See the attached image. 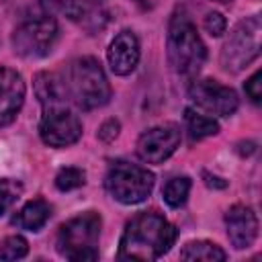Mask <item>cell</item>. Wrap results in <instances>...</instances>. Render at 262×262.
<instances>
[{"label": "cell", "instance_id": "obj_1", "mask_svg": "<svg viewBox=\"0 0 262 262\" xmlns=\"http://www.w3.org/2000/svg\"><path fill=\"white\" fill-rule=\"evenodd\" d=\"M35 92L43 115L39 135L49 147H68L82 137V121L70 106L66 82L55 72H39L35 76Z\"/></svg>", "mask_w": 262, "mask_h": 262}, {"label": "cell", "instance_id": "obj_2", "mask_svg": "<svg viewBox=\"0 0 262 262\" xmlns=\"http://www.w3.org/2000/svg\"><path fill=\"white\" fill-rule=\"evenodd\" d=\"M176 227L158 211H141L127 225L119 242V260H156L170 252Z\"/></svg>", "mask_w": 262, "mask_h": 262}, {"label": "cell", "instance_id": "obj_3", "mask_svg": "<svg viewBox=\"0 0 262 262\" xmlns=\"http://www.w3.org/2000/svg\"><path fill=\"white\" fill-rule=\"evenodd\" d=\"M166 47L172 70L182 78H194L207 59V47L184 10H176L172 14L168 23Z\"/></svg>", "mask_w": 262, "mask_h": 262}, {"label": "cell", "instance_id": "obj_4", "mask_svg": "<svg viewBox=\"0 0 262 262\" xmlns=\"http://www.w3.org/2000/svg\"><path fill=\"white\" fill-rule=\"evenodd\" d=\"M70 100L84 111L100 108L111 100V84L96 57H78L70 63L63 78Z\"/></svg>", "mask_w": 262, "mask_h": 262}, {"label": "cell", "instance_id": "obj_5", "mask_svg": "<svg viewBox=\"0 0 262 262\" xmlns=\"http://www.w3.org/2000/svg\"><path fill=\"white\" fill-rule=\"evenodd\" d=\"M102 217L96 211H86L70 221H66L57 231V252L72 262H86L98 258V237H100Z\"/></svg>", "mask_w": 262, "mask_h": 262}, {"label": "cell", "instance_id": "obj_6", "mask_svg": "<svg viewBox=\"0 0 262 262\" xmlns=\"http://www.w3.org/2000/svg\"><path fill=\"white\" fill-rule=\"evenodd\" d=\"M262 47V20L260 14H252L235 25L229 37L223 43L219 63L225 72L237 74L248 68L258 55Z\"/></svg>", "mask_w": 262, "mask_h": 262}, {"label": "cell", "instance_id": "obj_7", "mask_svg": "<svg viewBox=\"0 0 262 262\" xmlns=\"http://www.w3.org/2000/svg\"><path fill=\"white\" fill-rule=\"evenodd\" d=\"M154 174L137 164L115 162L104 178V186L108 194L121 205H139L154 190Z\"/></svg>", "mask_w": 262, "mask_h": 262}, {"label": "cell", "instance_id": "obj_8", "mask_svg": "<svg viewBox=\"0 0 262 262\" xmlns=\"http://www.w3.org/2000/svg\"><path fill=\"white\" fill-rule=\"evenodd\" d=\"M59 37V27L51 14H41L23 20L12 33V47L20 57L37 59L51 53Z\"/></svg>", "mask_w": 262, "mask_h": 262}, {"label": "cell", "instance_id": "obj_9", "mask_svg": "<svg viewBox=\"0 0 262 262\" xmlns=\"http://www.w3.org/2000/svg\"><path fill=\"white\" fill-rule=\"evenodd\" d=\"M188 98L196 108L207 115L231 117L237 111L239 98L233 88L219 84L217 80H194L188 88Z\"/></svg>", "mask_w": 262, "mask_h": 262}, {"label": "cell", "instance_id": "obj_10", "mask_svg": "<svg viewBox=\"0 0 262 262\" xmlns=\"http://www.w3.org/2000/svg\"><path fill=\"white\" fill-rule=\"evenodd\" d=\"M178 145H180V127L176 123H164L143 131L137 139L135 151L139 160L147 164H162L176 151Z\"/></svg>", "mask_w": 262, "mask_h": 262}, {"label": "cell", "instance_id": "obj_11", "mask_svg": "<svg viewBox=\"0 0 262 262\" xmlns=\"http://www.w3.org/2000/svg\"><path fill=\"white\" fill-rule=\"evenodd\" d=\"M27 86L12 68H0V127L10 125L25 104Z\"/></svg>", "mask_w": 262, "mask_h": 262}, {"label": "cell", "instance_id": "obj_12", "mask_svg": "<svg viewBox=\"0 0 262 262\" xmlns=\"http://www.w3.org/2000/svg\"><path fill=\"white\" fill-rule=\"evenodd\" d=\"M225 229L235 250L250 248L258 237V217L248 205H233L225 213Z\"/></svg>", "mask_w": 262, "mask_h": 262}, {"label": "cell", "instance_id": "obj_13", "mask_svg": "<svg viewBox=\"0 0 262 262\" xmlns=\"http://www.w3.org/2000/svg\"><path fill=\"white\" fill-rule=\"evenodd\" d=\"M139 39L133 31H121L115 35L106 49V61L113 74L117 76H129L137 63H139Z\"/></svg>", "mask_w": 262, "mask_h": 262}, {"label": "cell", "instance_id": "obj_14", "mask_svg": "<svg viewBox=\"0 0 262 262\" xmlns=\"http://www.w3.org/2000/svg\"><path fill=\"white\" fill-rule=\"evenodd\" d=\"M51 217V207L47 201L43 199H33L29 201L12 219V223L16 227H23L27 231H39L45 227V223Z\"/></svg>", "mask_w": 262, "mask_h": 262}, {"label": "cell", "instance_id": "obj_15", "mask_svg": "<svg viewBox=\"0 0 262 262\" xmlns=\"http://www.w3.org/2000/svg\"><path fill=\"white\" fill-rule=\"evenodd\" d=\"M180 258L182 260H192V262H223L227 258V254L213 242L207 239H196V242H188L182 250H180Z\"/></svg>", "mask_w": 262, "mask_h": 262}, {"label": "cell", "instance_id": "obj_16", "mask_svg": "<svg viewBox=\"0 0 262 262\" xmlns=\"http://www.w3.org/2000/svg\"><path fill=\"white\" fill-rule=\"evenodd\" d=\"M184 121H186V129H188V135L192 141H199V139H205V137L219 133V123L213 117L199 113L194 108L184 111Z\"/></svg>", "mask_w": 262, "mask_h": 262}, {"label": "cell", "instance_id": "obj_17", "mask_svg": "<svg viewBox=\"0 0 262 262\" xmlns=\"http://www.w3.org/2000/svg\"><path fill=\"white\" fill-rule=\"evenodd\" d=\"M188 192H190V178L188 176H174L162 188V196H164L166 205L172 209L182 207L188 199Z\"/></svg>", "mask_w": 262, "mask_h": 262}, {"label": "cell", "instance_id": "obj_18", "mask_svg": "<svg viewBox=\"0 0 262 262\" xmlns=\"http://www.w3.org/2000/svg\"><path fill=\"white\" fill-rule=\"evenodd\" d=\"M84 182H86V172H84L82 168L68 166V168H61V170L55 174V186H57V190H61V192L80 188V186H84Z\"/></svg>", "mask_w": 262, "mask_h": 262}, {"label": "cell", "instance_id": "obj_19", "mask_svg": "<svg viewBox=\"0 0 262 262\" xmlns=\"http://www.w3.org/2000/svg\"><path fill=\"white\" fill-rule=\"evenodd\" d=\"M29 254V244L23 235H8L0 242V258L2 260H20Z\"/></svg>", "mask_w": 262, "mask_h": 262}, {"label": "cell", "instance_id": "obj_20", "mask_svg": "<svg viewBox=\"0 0 262 262\" xmlns=\"http://www.w3.org/2000/svg\"><path fill=\"white\" fill-rule=\"evenodd\" d=\"M23 194V184L14 178H0V217L16 203Z\"/></svg>", "mask_w": 262, "mask_h": 262}, {"label": "cell", "instance_id": "obj_21", "mask_svg": "<svg viewBox=\"0 0 262 262\" xmlns=\"http://www.w3.org/2000/svg\"><path fill=\"white\" fill-rule=\"evenodd\" d=\"M203 27L211 37H221L227 31V20L221 12H209L203 20Z\"/></svg>", "mask_w": 262, "mask_h": 262}, {"label": "cell", "instance_id": "obj_22", "mask_svg": "<svg viewBox=\"0 0 262 262\" xmlns=\"http://www.w3.org/2000/svg\"><path fill=\"white\" fill-rule=\"evenodd\" d=\"M246 94L254 104H260L262 100V72H254L246 82Z\"/></svg>", "mask_w": 262, "mask_h": 262}, {"label": "cell", "instance_id": "obj_23", "mask_svg": "<svg viewBox=\"0 0 262 262\" xmlns=\"http://www.w3.org/2000/svg\"><path fill=\"white\" fill-rule=\"evenodd\" d=\"M119 129H121V123H119L117 119H108V121H104V123L100 125V129H98V139L104 141V143H111V141H115V137L119 135Z\"/></svg>", "mask_w": 262, "mask_h": 262}, {"label": "cell", "instance_id": "obj_24", "mask_svg": "<svg viewBox=\"0 0 262 262\" xmlns=\"http://www.w3.org/2000/svg\"><path fill=\"white\" fill-rule=\"evenodd\" d=\"M203 178H205V182H207V186H215V188H225L227 186V182L223 180V178H217V176H211V174H203Z\"/></svg>", "mask_w": 262, "mask_h": 262}, {"label": "cell", "instance_id": "obj_25", "mask_svg": "<svg viewBox=\"0 0 262 262\" xmlns=\"http://www.w3.org/2000/svg\"><path fill=\"white\" fill-rule=\"evenodd\" d=\"M137 6H141L143 10H147V8H151L154 4H156V0H133Z\"/></svg>", "mask_w": 262, "mask_h": 262}, {"label": "cell", "instance_id": "obj_26", "mask_svg": "<svg viewBox=\"0 0 262 262\" xmlns=\"http://www.w3.org/2000/svg\"><path fill=\"white\" fill-rule=\"evenodd\" d=\"M215 2H221V4H225V2H231V0H215Z\"/></svg>", "mask_w": 262, "mask_h": 262}]
</instances>
